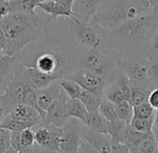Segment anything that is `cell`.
Segmentation results:
<instances>
[{
	"mask_svg": "<svg viewBox=\"0 0 158 153\" xmlns=\"http://www.w3.org/2000/svg\"><path fill=\"white\" fill-rule=\"evenodd\" d=\"M21 51L19 64L37 70L53 81H61L80 68L82 48L69 35L50 32Z\"/></svg>",
	"mask_w": 158,
	"mask_h": 153,
	"instance_id": "6da1fadb",
	"label": "cell"
},
{
	"mask_svg": "<svg viewBox=\"0 0 158 153\" xmlns=\"http://www.w3.org/2000/svg\"><path fill=\"white\" fill-rule=\"evenodd\" d=\"M52 20L43 11L35 14L12 12L0 20V26L7 38L5 54L21 55V51L26 46L43 39L48 33Z\"/></svg>",
	"mask_w": 158,
	"mask_h": 153,
	"instance_id": "7a4b0ae2",
	"label": "cell"
},
{
	"mask_svg": "<svg viewBox=\"0 0 158 153\" xmlns=\"http://www.w3.org/2000/svg\"><path fill=\"white\" fill-rule=\"evenodd\" d=\"M158 15L153 12L127 21L112 30H103L108 47L120 58L140 56L148 44Z\"/></svg>",
	"mask_w": 158,
	"mask_h": 153,
	"instance_id": "3957f363",
	"label": "cell"
},
{
	"mask_svg": "<svg viewBox=\"0 0 158 153\" xmlns=\"http://www.w3.org/2000/svg\"><path fill=\"white\" fill-rule=\"evenodd\" d=\"M152 12L149 0H101L93 23L108 31Z\"/></svg>",
	"mask_w": 158,
	"mask_h": 153,
	"instance_id": "277c9868",
	"label": "cell"
},
{
	"mask_svg": "<svg viewBox=\"0 0 158 153\" xmlns=\"http://www.w3.org/2000/svg\"><path fill=\"white\" fill-rule=\"evenodd\" d=\"M80 68L101 76L109 86L116 80L121 71L120 57L108 47L107 43L99 49H82Z\"/></svg>",
	"mask_w": 158,
	"mask_h": 153,
	"instance_id": "5b68a950",
	"label": "cell"
},
{
	"mask_svg": "<svg viewBox=\"0 0 158 153\" xmlns=\"http://www.w3.org/2000/svg\"><path fill=\"white\" fill-rule=\"evenodd\" d=\"M36 91L18 69H16L14 79L7 87L4 94L0 96V106L2 107L5 115H9L19 105H27L38 111L35 100Z\"/></svg>",
	"mask_w": 158,
	"mask_h": 153,
	"instance_id": "8992f818",
	"label": "cell"
},
{
	"mask_svg": "<svg viewBox=\"0 0 158 153\" xmlns=\"http://www.w3.org/2000/svg\"><path fill=\"white\" fill-rule=\"evenodd\" d=\"M71 37L82 49L92 50L103 47L106 40L103 29L95 23L85 24L74 17L64 19Z\"/></svg>",
	"mask_w": 158,
	"mask_h": 153,
	"instance_id": "52a82bcc",
	"label": "cell"
},
{
	"mask_svg": "<svg viewBox=\"0 0 158 153\" xmlns=\"http://www.w3.org/2000/svg\"><path fill=\"white\" fill-rule=\"evenodd\" d=\"M149 64L150 62L142 55L120 58L121 68L127 76L130 83L151 84L149 81Z\"/></svg>",
	"mask_w": 158,
	"mask_h": 153,
	"instance_id": "ba28073f",
	"label": "cell"
},
{
	"mask_svg": "<svg viewBox=\"0 0 158 153\" xmlns=\"http://www.w3.org/2000/svg\"><path fill=\"white\" fill-rule=\"evenodd\" d=\"M35 127V144L45 153H59L62 128L42 122Z\"/></svg>",
	"mask_w": 158,
	"mask_h": 153,
	"instance_id": "9c48e42d",
	"label": "cell"
},
{
	"mask_svg": "<svg viewBox=\"0 0 158 153\" xmlns=\"http://www.w3.org/2000/svg\"><path fill=\"white\" fill-rule=\"evenodd\" d=\"M85 124L75 118H70L62 127V134L59 153H77L82 140V132Z\"/></svg>",
	"mask_w": 158,
	"mask_h": 153,
	"instance_id": "30bf717a",
	"label": "cell"
},
{
	"mask_svg": "<svg viewBox=\"0 0 158 153\" xmlns=\"http://www.w3.org/2000/svg\"><path fill=\"white\" fill-rule=\"evenodd\" d=\"M66 79L75 81L86 91L104 98V91L107 85L104 79L101 76L83 68H78Z\"/></svg>",
	"mask_w": 158,
	"mask_h": 153,
	"instance_id": "8fae6325",
	"label": "cell"
},
{
	"mask_svg": "<svg viewBox=\"0 0 158 153\" xmlns=\"http://www.w3.org/2000/svg\"><path fill=\"white\" fill-rule=\"evenodd\" d=\"M68 98V95L64 93V91H62L59 98L55 100L48 107L46 112V116L41 122L54 125L58 128H62L69 120L66 112V102Z\"/></svg>",
	"mask_w": 158,
	"mask_h": 153,
	"instance_id": "7c38bea8",
	"label": "cell"
},
{
	"mask_svg": "<svg viewBox=\"0 0 158 153\" xmlns=\"http://www.w3.org/2000/svg\"><path fill=\"white\" fill-rule=\"evenodd\" d=\"M75 0H52L38 5L37 8L53 20L73 17V7Z\"/></svg>",
	"mask_w": 158,
	"mask_h": 153,
	"instance_id": "4fadbf2b",
	"label": "cell"
},
{
	"mask_svg": "<svg viewBox=\"0 0 158 153\" xmlns=\"http://www.w3.org/2000/svg\"><path fill=\"white\" fill-rule=\"evenodd\" d=\"M62 88L60 86V81H57L51 83L45 89L36 91V106L38 111L42 116V120L46 116V112L52 103L59 98L62 93Z\"/></svg>",
	"mask_w": 158,
	"mask_h": 153,
	"instance_id": "5bb4252c",
	"label": "cell"
},
{
	"mask_svg": "<svg viewBox=\"0 0 158 153\" xmlns=\"http://www.w3.org/2000/svg\"><path fill=\"white\" fill-rule=\"evenodd\" d=\"M21 55H4L0 59V96L6 91L7 87L15 76L16 69L19 65Z\"/></svg>",
	"mask_w": 158,
	"mask_h": 153,
	"instance_id": "9a60e30c",
	"label": "cell"
},
{
	"mask_svg": "<svg viewBox=\"0 0 158 153\" xmlns=\"http://www.w3.org/2000/svg\"><path fill=\"white\" fill-rule=\"evenodd\" d=\"M101 5V0H75L73 11V17L85 24L93 22Z\"/></svg>",
	"mask_w": 158,
	"mask_h": 153,
	"instance_id": "2e32d148",
	"label": "cell"
},
{
	"mask_svg": "<svg viewBox=\"0 0 158 153\" xmlns=\"http://www.w3.org/2000/svg\"><path fill=\"white\" fill-rule=\"evenodd\" d=\"M13 120L25 122L32 128L39 124L42 120L41 114L33 107L27 105H19L14 107L9 114Z\"/></svg>",
	"mask_w": 158,
	"mask_h": 153,
	"instance_id": "e0dca14e",
	"label": "cell"
},
{
	"mask_svg": "<svg viewBox=\"0 0 158 153\" xmlns=\"http://www.w3.org/2000/svg\"><path fill=\"white\" fill-rule=\"evenodd\" d=\"M82 137L97 149L99 153H112V143L108 134L92 132L84 126Z\"/></svg>",
	"mask_w": 158,
	"mask_h": 153,
	"instance_id": "ac0fdd59",
	"label": "cell"
},
{
	"mask_svg": "<svg viewBox=\"0 0 158 153\" xmlns=\"http://www.w3.org/2000/svg\"><path fill=\"white\" fill-rule=\"evenodd\" d=\"M153 133H140L139 131H136L134 128L131 127L130 124H127L121 135V138H120V143L124 144L125 146H127L128 147V149L130 150V153L132 151H134L136 149V147L139 146V144L150 137L151 135H152Z\"/></svg>",
	"mask_w": 158,
	"mask_h": 153,
	"instance_id": "d6986e66",
	"label": "cell"
},
{
	"mask_svg": "<svg viewBox=\"0 0 158 153\" xmlns=\"http://www.w3.org/2000/svg\"><path fill=\"white\" fill-rule=\"evenodd\" d=\"M66 112L68 118H75L81 120L85 125L89 121V112L84 104L78 99H71L68 98L66 102Z\"/></svg>",
	"mask_w": 158,
	"mask_h": 153,
	"instance_id": "ffe728a7",
	"label": "cell"
},
{
	"mask_svg": "<svg viewBox=\"0 0 158 153\" xmlns=\"http://www.w3.org/2000/svg\"><path fill=\"white\" fill-rule=\"evenodd\" d=\"M130 89H131V99L129 103L134 107L148 102V98L151 92L155 88L150 83L149 84L130 83Z\"/></svg>",
	"mask_w": 158,
	"mask_h": 153,
	"instance_id": "44dd1931",
	"label": "cell"
},
{
	"mask_svg": "<svg viewBox=\"0 0 158 153\" xmlns=\"http://www.w3.org/2000/svg\"><path fill=\"white\" fill-rule=\"evenodd\" d=\"M52 1V0H10V13L12 12H23L27 14H35V9L38 7L39 4Z\"/></svg>",
	"mask_w": 158,
	"mask_h": 153,
	"instance_id": "7402d4cb",
	"label": "cell"
},
{
	"mask_svg": "<svg viewBox=\"0 0 158 153\" xmlns=\"http://www.w3.org/2000/svg\"><path fill=\"white\" fill-rule=\"evenodd\" d=\"M142 56L145 57L149 62L158 60V18L153 26L152 32Z\"/></svg>",
	"mask_w": 158,
	"mask_h": 153,
	"instance_id": "603a6c76",
	"label": "cell"
},
{
	"mask_svg": "<svg viewBox=\"0 0 158 153\" xmlns=\"http://www.w3.org/2000/svg\"><path fill=\"white\" fill-rule=\"evenodd\" d=\"M102 99L103 97H100L90 92L86 91L85 89H83L80 96L78 98V100H80L84 104L89 113L99 112V107Z\"/></svg>",
	"mask_w": 158,
	"mask_h": 153,
	"instance_id": "cb8c5ba5",
	"label": "cell"
},
{
	"mask_svg": "<svg viewBox=\"0 0 158 153\" xmlns=\"http://www.w3.org/2000/svg\"><path fill=\"white\" fill-rule=\"evenodd\" d=\"M107 123L108 120L104 117H102L99 112H94L89 113V121L85 126L92 132L107 134Z\"/></svg>",
	"mask_w": 158,
	"mask_h": 153,
	"instance_id": "d4e9b609",
	"label": "cell"
},
{
	"mask_svg": "<svg viewBox=\"0 0 158 153\" xmlns=\"http://www.w3.org/2000/svg\"><path fill=\"white\" fill-rule=\"evenodd\" d=\"M116 114L118 120L125 121L127 124H130L131 120L134 118V107L127 101H123L118 104H114Z\"/></svg>",
	"mask_w": 158,
	"mask_h": 153,
	"instance_id": "484cf974",
	"label": "cell"
},
{
	"mask_svg": "<svg viewBox=\"0 0 158 153\" xmlns=\"http://www.w3.org/2000/svg\"><path fill=\"white\" fill-rule=\"evenodd\" d=\"M127 123L121 120L114 121H108L107 123V134L109 135L112 142H120L121 135Z\"/></svg>",
	"mask_w": 158,
	"mask_h": 153,
	"instance_id": "4316f807",
	"label": "cell"
},
{
	"mask_svg": "<svg viewBox=\"0 0 158 153\" xmlns=\"http://www.w3.org/2000/svg\"><path fill=\"white\" fill-rule=\"evenodd\" d=\"M60 86L64 93L71 99H78L83 91V88L78 83L67 79H63L60 81Z\"/></svg>",
	"mask_w": 158,
	"mask_h": 153,
	"instance_id": "83f0119b",
	"label": "cell"
},
{
	"mask_svg": "<svg viewBox=\"0 0 158 153\" xmlns=\"http://www.w3.org/2000/svg\"><path fill=\"white\" fill-rule=\"evenodd\" d=\"M104 98L108 99L113 104H118L123 101H126L122 91L120 90L118 84L115 81L106 87L104 91Z\"/></svg>",
	"mask_w": 158,
	"mask_h": 153,
	"instance_id": "f1b7e54d",
	"label": "cell"
},
{
	"mask_svg": "<svg viewBox=\"0 0 158 153\" xmlns=\"http://www.w3.org/2000/svg\"><path fill=\"white\" fill-rule=\"evenodd\" d=\"M99 113L102 117H104L108 121H114L118 120L114 104H113L111 101H109L106 98L102 99L99 107Z\"/></svg>",
	"mask_w": 158,
	"mask_h": 153,
	"instance_id": "f546056e",
	"label": "cell"
},
{
	"mask_svg": "<svg viewBox=\"0 0 158 153\" xmlns=\"http://www.w3.org/2000/svg\"><path fill=\"white\" fill-rule=\"evenodd\" d=\"M0 128L8 130L12 133V132H22L27 128H32V127L25 122H22V121L13 120L12 118H10V115H7L4 119V120L2 121V123L0 124Z\"/></svg>",
	"mask_w": 158,
	"mask_h": 153,
	"instance_id": "4dcf8cb0",
	"label": "cell"
},
{
	"mask_svg": "<svg viewBox=\"0 0 158 153\" xmlns=\"http://www.w3.org/2000/svg\"><path fill=\"white\" fill-rule=\"evenodd\" d=\"M154 116H155V114H154ZM154 116L150 119L133 118V120L130 122V125L136 131H139L140 133H152V127H153V122H154Z\"/></svg>",
	"mask_w": 158,
	"mask_h": 153,
	"instance_id": "1f68e13d",
	"label": "cell"
},
{
	"mask_svg": "<svg viewBox=\"0 0 158 153\" xmlns=\"http://www.w3.org/2000/svg\"><path fill=\"white\" fill-rule=\"evenodd\" d=\"M158 148V144L154 134L142 140L131 153H153Z\"/></svg>",
	"mask_w": 158,
	"mask_h": 153,
	"instance_id": "d6a6232c",
	"label": "cell"
},
{
	"mask_svg": "<svg viewBox=\"0 0 158 153\" xmlns=\"http://www.w3.org/2000/svg\"><path fill=\"white\" fill-rule=\"evenodd\" d=\"M155 110L150 106L148 102L143 103L139 106L134 107V118L137 119H150L153 117Z\"/></svg>",
	"mask_w": 158,
	"mask_h": 153,
	"instance_id": "836d02e7",
	"label": "cell"
},
{
	"mask_svg": "<svg viewBox=\"0 0 158 153\" xmlns=\"http://www.w3.org/2000/svg\"><path fill=\"white\" fill-rule=\"evenodd\" d=\"M21 141L23 148L32 146L35 144V131L33 128H27L21 132Z\"/></svg>",
	"mask_w": 158,
	"mask_h": 153,
	"instance_id": "e575fe53",
	"label": "cell"
},
{
	"mask_svg": "<svg viewBox=\"0 0 158 153\" xmlns=\"http://www.w3.org/2000/svg\"><path fill=\"white\" fill-rule=\"evenodd\" d=\"M11 132L0 128V153H4L10 148Z\"/></svg>",
	"mask_w": 158,
	"mask_h": 153,
	"instance_id": "d590c367",
	"label": "cell"
},
{
	"mask_svg": "<svg viewBox=\"0 0 158 153\" xmlns=\"http://www.w3.org/2000/svg\"><path fill=\"white\" fill-rule=\"evenodd\" d=\"M149 81L155 89L158 88V60L150 62Z\"/></svg>",
	"mask_w": 158,
	"mask_h": 153,
	"instance_id": "8d00e7d4",
	"label": "cell"
},
{
	"mask_svg": "<svg viewBox=\"0 0 158 153\" xmlns=\"http://www.w3.org/2000/svg\"><path fill=\"white\" fill-rule=\"evenodd\" d=\"M10 147L16 151H21L23 149L21 141V132H12L10 134Z\"/></svg>",
	"mask_w": 158,
	"mask_h": 153,
	"instance_id": "74e56055",
	"label": "cell"
},
{
	"mask_svg": "<svg viewBox=\"0 0 158 153\" xmlns=\"http://www.w3.org/2000/svg\"><path fill=\"white\" fill-rule=\"evenodd\" d=\"M77 153H99V152L89 143H88L85 139L82 138L80 145H79Z\"/></svg>",
	"mask_w": 158,
	"mask_h": 153,
	"instance_id": "f35d334b",
	"label": "cell"
},
{
	"mask_svg": "<svg viewBox=\"0 0 158 153\" xmlns=\"http://www.w3.org/2000/svg\"><path fill=\"white\" fill-rule=\"evenodd\" d=\"M112 153H130L127 146L120 142H112Z\"/></svg>",
	"mask_w": 158,
	"mask_h": 153,
	"instance_id": "ab89813d",
	"label": "cell"
},
{
	"mask_svg": "<svg viewBox=\"0 0 158 153\" xmlns=\"http://www.w3.org/2000/svg\"><path fill=\"white\" fill-rule=\"evenodd\" d=\"M148 103L154 110H158V88L151 92L148 98Z\"/></svg>",
	"mask_w": 158,
	"mask_h": 153,
	"instance_id": "60d3db41",
	"label": "cell"
},
{
	"mask_svg": "<svg viewBox=\"0 0 158 153\" xmlns=\"http://www.w3.org/2000/svg\"><path fill=\"white\" fill-rule=\"evenodd\" d=\"M18 153H45V152H44L36 144H35V145L32 146L23 148V150L19 151Z\"/></svg>",
	"mask_w": 158,
	"mask_h": 153,
	"instance_id": "b9f144b4",
	"label": "cell"
},
{
	"mask_svg": "<svg viewBox=\"0 0 158 153\" xmlns=\"http://www.w3.org/2000/svg\"><path fill=\"white\" fill-rule=\"evenodd\" d=\"M6 43H7V38H6V35L2 29V27L0 26V48L3 49L4 50V48L6 46Z\"/></svg>",
	"mask_w": 158,
	"mask_h": 153,
	"instance_id": "7bdbcfd3",
	"label": "cell"
},
{
	"mask_svg": "<svg viewBox=\"0 0 158 153\" xmlns=\"http://www.w3.org/2000/svg\"><path fill=\"white\" fill-rule=\"evenodd\" d=\"M149 4L152 11L154 14H158V0H149Z\"/></svg>",
	"mask_w": 158,
	"mask_h": 153,
	"instance_id": "ee69618b",
	"label": "cell"
},
{
	"mask_svg": "<svg viewBox=\"0 0 158 153\" xmlns=\"http://www.w3.org/2000/svg\"><path fill=\"white\" fill-rule=\"evenodd\" d=\"M5 117H6V115H5V113H4V110H3L2 107L0 106V124L2 123V121L4 120Z\"/></svg>",
	"mask_w": 158,
	"mask_h": 153,
	"instance_id": "f6af8a7d",
	"label": "cell"
},
{
	"mask_svg": "<svg viewBox=\"0 0 158 153\" xmlns=\"http://www.w3.org/2000/svg\"><path fill=\"white\" fill-rule=\"evenodd\" d=\"M152 133L155 136V139L157 141V144H158V129H152Z\"/></svg>",
	"mask_w": 158,
	"mask_h": 153,
	"instance_id": "bcb514c9",
	"label": "cell"
},
{
	"mask_svg": "<svg viewBox=\"0 0 158 153\" xmlns=\"http://www.w3.org/2000/svg\"><path fill=\"white\" fill-rule=\"evenodd\" d=\"M4 153H18V151H16V150H14L13 148H10L9 150H7L6 152H4Z\"/></svg>",
	"mask_w": 158,
	"mask_h": 153,
	"instance_id": "7dc6e473",
	"label": "cell"
},
{
	"mask_svg": "<svg viewBox=\"0 0 158 153\" xmlns=\"http://www.w3.org/2000/svg\"><path fill=\"white\" fill-rule=\"evenodd\" d=\"M5 55V52H4V50H3V49H1L0 48V59H1L3 56Z\"/></svg>",
	"mask_w": 158,
	"mask_h": 153,
	"instance_id": "c3c4849f",
	"label": "cell"
},
{
	"mask_svg": "<svg viewBox=\"0 0 158 153\" xmlns=\"http://www.w3.org/2000/svg\"><path fill=\"white\" fill-rule=\"evenodd\" d=\"M153 153H158V148H157V149H156V150H155V151H154Z\"/></svg>",
	"mask_w": 158,
	"mask_h": 153,
	"instance_id": "681fc988",
	"label": "cell"
},
{
	"mask_svg": "<svg viewBox=\"0 0 158 153\" xmlns=\"http://www.w3.org/2000/svg\"><path fill=\"white\" fill-rule=\"evenodd\" d=\"M4 1H10V0H4Z\"/></svg>",
	"mask_w": 158,
	"mask_h": 153,
	"instance_id": "f907efd6",
	"label": "cell"
}]
</instances>
